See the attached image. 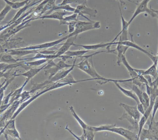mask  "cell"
Wrapping results in <instances>:
<instances>
[{
  "mask_svg": "<svg viewBox=\"0 0 158 140\" xmlns=\"http://www.w3.org/2000/svg\"><path fill=\"white\" fill-rule=\"evenodd\" d=\"M102 52L103 51L96 52L91 55L83 56L82 58H84V59L81 61L77 65H76V67L85 73L94 80L103 81L105 82V83L109 82H112V80H110L104 78L98 74L94 68L92 60V57L91 56Z\"/></svg>",
  "mask_w": 158,
  "mask_h": 140,
  "instance_id": "cell-1",
  "label": "cell"
},
{
  "mask_svg": "<svg viewBox=\"0 0 158 140\" xmlns=\"http://www.w3.org/2000/svg\"><path fill=\"white\" fill-rule=\"evenodd\" d=\"M76 59L74 61L73 66L71 68H69L68 70H64V69H63L58 72L54 76H52L51 78H48V80H46L40 84H35L33 85L31 91H30V93L32 94V93H35L36 91L40 90V89H44L48 86L51 85L54 83L59 82L60 80L65 78L73 70L75 67H76Z\"/></svg>",
  "mask_w": 158,
  "mask_h": 140,
  "instance_id": "cell-2",
  "label": "cell"
},
{
  "mask_svg": "<svg viewBox=\"0 0 158 140\" xmlns=\"http://www.w3.org/2000/svg\"><path fill=\"white\" fill-rule=\"evenodd\" d=\"M65 62L61 59L59 62L55 63L53 60H49L46 64L43 70H45L46 74L49 75V78H51L61 70L71 68L73 66V65L67 64Z\"/></svg>",
  "mask_w": 158,
  "mask_h": 140,
  "instance_id": "cell-3",
  "label": "cell"
},
{
  "mask_svg": "<svg viewBox=\"0 0 158 140\" xmlns=\"http://www.w3.org/2000/svg\"><path fill=\"white\" fill-rule=\"evenodd\" d=\"M100 22H83L78 21L75 26L74 32L72 33L73 36L78 35L79 34L86 31L100 28Z\"/></svg>",
  "mask_w": 158,
  "mask_h": 140,
  "instance_id": "cell-4",
  "label": "cell"
},
{
  "mask_svg": "<svg viewBox=\"0 0 158 140\" xmlns=\"http://www.w3.org/2000/svg\"><path fill=\"white\" fill-rule=\"evenodd\" d=\"M151 0H142V1L140 2L138 5L135 13L133 14V16L131 17L129 22H128V24L129 25L131 24L134 19L140 14L142 13L147 12L153 18L157 17V14L154 12L153 10L151 9H149L148 7V4L150 2Z\"/></svg>",
  "mask_w": 158,
  "mask_h": 140,
  "instance_id": "cell-5",
  "label": "cell"
},
{
  "mask_svg": "<svg viewBox=\"0 0 158 140\" xmlns=\"http://www.w3.org/2000/svg\"><path fill=\"white\" fill-rule=\"evenodd\" d=\"M72 36H73V35L72 34H70L66 36L59 40H55L52 42H47V43H43V44H40V45H36V46H30L26 47L23 48L16 49L15 50H37L43 49H48L58 46L60 43L64 40H66L68 38Z\"/></svg>",
  "mask_w": 158,
  "mask_h": 140,
  "instance_id": "cell-6",
  "label": "cell"
},
{
  "mask_svg": "<svg viewBox=\"0 0 158 140\" xmlns=\"http://www.w3.org/2000/svg\"><path fill=\"white\" fill-rule=\"evenodd\" d=\"M119 134L128 140H138V133L122 127H116V125L106 130Z\"/></svg>",
  "mask_w": 158,
  "mask_h": 140,
  "instance_id": "cell-7",
  "label": "cell"
},
{
  "mask_svg": "<svg viewBox=\"0 0 158 140\" xmlns=\"http://www.w3.org/2000/svg\"><path fill=\"white\" fill-rule=\"evenodd\" d=\"M113 46L117 45V44H121V45H124V46H127L128 47L133 48L141 52H143L144 54L147 55L153 61V63H156L157 64V61H158V57L157 56H154L152 54H151L150 53L145 50L144 49L142 48L141 47L139 46L138 45H137L136 44L132 41H129V40H126V41H118V42H114L113 41Z\"/></svg>",
  "mask_w": 158,
  "mask_h": 140,
  "instance_id": "cell-8",
  "label": "cell"
},
{
  "mask_svg": "<svg viewBox=\"0 0 158 140\" xmlns=\"http://www.w3.org/2000/svg\"><path fill=\"white\" fill-rule=\"evenodd\" d=\"M132 90L135 92L139 100V102L143 105L145 110L149 106L150 104L149 95L146 92L142 91L140 88L138 87L136 85H133Z\"/></svg>",
  "mask_w": 158,
  "mask_h": 140,
  "instance_id": "cell-9",
  "label": "cell"
},
{
  "mask_svg": "<svg viewBox=\"0 0 158 140\" xmlns=\"http://www.w3.org/2000/svg\"><path fill=\"white\" fill-rule=\"evenodd\" d=\"M74 13H77L79 15L84 18H85L88 20L89 22H91V20L85 16V14L89 15L90 17H96L98 11L97 10H93L90 9L85 5H78L75 9Z\"/></svg>",
  "mask_w": 158,
  "mask_h": 140,
  "instance_id": "cell-10",
  "label": "cell"
},
{
  "mask_svg": "<svg viewBox=\"0 0 158 140\" xmlns=\"http://www.w3.org/2000/svg\"><path fill=\"white\" fill-rule=\"evenodd\" d=\"M154 101V99H151V100H150V104L149 106L145 110V113H144L143 115H142V117L140 118V119L139 121V130L138 132V140H139V136H140L141 131L143 130L144 125L146 124L147 122L148 121L149 117L151 113L152 110V108H153Z\"/></svg>",
  "mask_w": 158,
  "mask_h": 140,
  "instance_id": "cell-11",
  "label": "cell"
},
{
  "mask_svg": "<svg viewBox=\"0 0 158 140\" xmlns=\"http://www.w3.org/2000/svg\"><path fill=\"white\" fill-rule=\"evenodd\" d=\"M77 35L73 36L68 38L66 40V41L64 44H61L62 46L58 50L55 54V58H60L61 56L64 55V54L69 50V49L72 46L74 45V41L76 40Z\"/></svg>",
  "mask_w": 158,
  "mask_h": 140,
  "instance_id": "cell-12",
  "label": "cell"
},
{
  "mask_svg": "<svg viewBox=\"0 0 158 140\" xmlns=\"http://www.w3.org/2000/svg\"><path fill=\"white\" fill-rule=\"evenodd\" d=\"M119 10H120V14H121V20H122V31L116 36L114 39L112 41H115V40L118 38V37L120 36L119 41H123L128 40L127 34H128V29L130 25L128 22L125 20L122 14V11L119 4Z\"/></svg>",
  "mask_w": 158,
  "mask_h": 140,
  "instance_id": "cell-13",
  "label": "cell"
},
{
  "mask_svg": "<svg viewBox=\"0 0 158 140\" xmlns=\"http://www.w3.org/2000/svg\"><path fill=\"white\" fill-rule=\"evenodd\" d=\"M119 106L122 107L125 110V112L128 114L129 116L134 118L136 120H139L141 114L139 113L138 110L137 106H131L127 105L124 103H120Z\"/></svg>",
  "mask_w": 158,
  "mask_h": 140,
  "instance_id": "cell-14",
  "label": "cell"
},
{
  "mask_svg": "<svg viewBox=\"0 0 158 140\" xmlns=\"http://www.w3.org/2000/svg\"><path fill=\"white\" fill-rule=\"evenodd\" d=\"M73 12L63 10L62 11H58L53 12V13L50 14L48 15H44L40 16L38 18L35 19V20L38 19H54V20H59L60 22L64 20V16L66 15H71L73 14Z\"/></svg>",
  "mask_w": 158,
  "mask_h": 140,
  "instance_id": "cell-15",
  "label": "cell"
},
{
  "mask_svg": "<svg viewBox=\"0 0 158 140\" xmlns=\"http://www.w3.org/2000/svg\"><path fill=\"white\" fill-rule=\"evenodd\" d=\"M90 50H78L75 51H71L68 50L65 52L64 55L61 56L60 58H61L64 61L68 59V58H82L86 53L89 52Z\"/></svg>",
  "mask_w": 158,
  "mask_h": 140,
  "instance_id": "cell-16",
  "label": "cell"
},
{
  "mask_svg": "<svg viewBox=\"0 0 158 140\" xmlns=\"http://www.w3.org/2000/svg\"><path fill=\"white\" fill-rule=\"evenodd\" d=\"M138 75H151L154 78H156L157 75V64L153 63V65H152L150 68L147 70H140L134 69Z\"/></svg>",
  "mask_w": 158,
  "mask_h": 140,
  "instance_id": "cell-17",
  "label": "cell"
},
{
  "mask_svg": "<svg viewBox=\"0 0 158 140\" xmlns=\"http://www.w3.org/2000/svg\"><path fill=\"white\" fill-rule=\"evenodd\" d=\"M112 82L114 83V84L117 86V88H118L127 97L130 98L134 99V100L136 102L137 104L140 103L138 98L137 96L136 95V94H135V92H134L133 90H127V89H125L123 87H122V86H121L118 83V80H112Z\"/></svg>",
  "mask_w": 158,
  "mask_h": 140,
  "instance_id": "cell-18",
  "label": "cell"
},
{
  "mask_svg": "<svg viewBox=\"0 0 158 140\" xmlns=\"http://www.w3.org/2000/svg\"><path fill=\"white\" fill-rule=\"evenodd\" d=\"M113 46V41L110 43H100V44H95V45H80L74 44V46L81 47L86 50H90V51L92 50H97L99 49L104 48L107 47L108 46Z\"/></svg>",
  "mask_w": 158,
  "mask_h": 140,
  "instance_id": "cell-19",
  "label": "cell"
},
{
  "mask_svg": "<svg viewBox=\"0 0 158 140\" xmlns=\"http://www.w3.org/2000/svg\"><path fill=\"white\" fill-rule=\"evenodd\" d=\"M45 66H46V64L40 68H32L23 73L15 74V76H24V77H27V81L29 82L34 76L37 74L40 71L43 70Z\"/></svg>",
  "mask_w": 158,
  "mask_h": 140,
  "instance_id": "cell-20",
  "label": "cell"
},
{
  "mask_svg": "<svg viewBox=\"0 0 158 140\" xmlns=\"http://www.w3.org/2000/svg\"><path fill=\"white\" fill-rule=\"evenodd\" d=\"M43 1H44V0H39V1L34 2L32 3H30V2H29V3L27 4L24 7H23L22 9H20L19 11L17 12V13L16 14H15V16L14 17V18L12 19L11 21H10V22L8 23V24H10L14 22L15 21H17L19 18L21 17V15L23 14V13L25 11H26L27 9L33 7L34 5H36V4H40V3L42 2Z\"/></svg>",
  "mask_w": 158,
  "mask_h": 140,
  "instance_id": "cell-21",
  "label": "cell"
},
{
  "mask_svg": "<svg viewBox=\"0 0 158 140\" xmlns=\"http://www.w3.org/2000/svg\"><path fill=\"white\" fill-rule=\"evenodd\" d=\"M122 62L125 66L127 69L128 73H129V74H130V76L131 77V78L133 79V81L135 80V79H138L139 75H138V74L136 72L134 68H132L130 66V64L128 63V62L126 58L125 55H123L122 57Z\"/></svg>",
  "mask_w": 158,
  "mask_h": 140,
  "instance_id": "cell-22",
  "label": "cell"
},
{
  "mask_svg": "<svg viewBox=\"0 0 158 140\" xmlns=\"http://www.w3.org/2000/svg\"><path fill=\"white\" fill-rule=\"evenodd\" d=\"M116 49L115 50L117 52V63L118 65H121V63L122 62V58L123 55H125L127 50L129 48L127 46H124L121 44H117L116 45Z\"/></svg>",
  "mask_w": 158,
  "mask_h": 140,
  "instance_id": "cell-23",
  "label": "cell"
},
{
  "mask_svg": "<svg viewBox=\"0 0 158 140\" xmlns=\"http://www.w3.org/2000/svg\"><path fill=\"white\" fill-rule=\"evenodd\" d=\"M3 1L6 2V4L10 6L11 9H14V10L21 9L24 7L31 1V0H25L23 2H13L12 1H10L9 0H3Z\"/></svg>",
  "mask_w": 158,
  "mask_h": 140,
  "instance_id": "cell-24",
  "label": "cell"
},
{
  "mask_svg": "<svg viewBox=\"0 0 158 140\" xmlns=\"http://www.w3.org/2000/svg\"><path fill=\"white\" fill-rule=\"evenodd\" d=\"M42 59H46L48 60L55 59V54L54 55H46L42 54L39 52L36 54L35 57L32 58H27L22 59H18V61L23 60H32Z\"/></svg>",
  "mask_w": 158,
  "mask_h": 140,
  "instance_id": "cell-25",
  "label": "cell"
},
{
  "mask_svg": "<svg viewBox=\"0 0 158 140\" xmlns=\"http://www.w3.org/2000/svg\"><path fill=\"white\" fill-rule=\"evenodd\" d=\"M124 119H126L128 121H129V122H130V123H131V125H132V128L135 129V130H138V132L139 121L135 120L134 118H133L132 117H131V116H129V115H128V114H127V113L126 112H124V113L123 114V115H122V117H120V118H119V119L122 120Z\"/></svg>",
  "mask_w": 158,
  "mask_h": 140,
  "instance_id": "cell-26",
  "label": "cell"
},
{
  "mask_svg": "<svg viewBox=\"0 0 158 140\" xmlns=\"http://www.w3.org/2000/svg\"><path fill=\"white\" fill-rule=\"evenodd\" d=\"M69 110H70V111H71L73 117L75 118L77 121L78 122V124L80 125V127L83 129V130H85V129L88 127L89 125H88L87 123H86L85 122L78 116V115H77V113H76L75 110L74 109L73 107V106H71L69 107Z\"/></svg>",
  "mask_w": 158,
  "mask_h": 140,
  "instance_id": "cell-27",
  "label": "cell"
},
{
  "mask_svg": "<svg viewBox=\"0 0 158 140\" xmlns=\"http://www.w3.org/2000/svg\"><path fill=\"white\" fill-rule=\"evenodd\" d=\"M60 10L67 11L71 12L74 13L75 11V8H73L72 6H71L70 4H66V5H56L50 12L46 14L45 15H48V14H50L52 11Z\"/></svg>",
  "mask_w": 158,
  "mask_h": 140,
  "instance_id": "cell-28",
  "label": "cell"
},
{
  "mask_svg": "<svg viewBox=\"0 0 158 140\" xmlns=\"http://www.w3.org/2000/svg\"><path fill=\"white\" fill-rule=\"evenodd\" d=\"M95 133L92 126L89 125L88 127L83 130V134L85 135V140H93L95 137Z\"/></svg>",
  "mask_w": 158,
  "mask_h": 140,
  "instance_id": "cell-29",
  "label": "cell"
},
{
  "mask_svg": "<svg viewBox=\"0 0 158 140\" xmlns=\"http://www.w3.org/2000/svg\"><path fill=\"white\" fill-rule=\"evenodd\" d=\"M49 60L46 59H42L38 60L35 61L24 62V64L27 67H37L48 62Z\"/></svg>",
  "mask_w": 158,
  "mask_h": 140,
  "instance_id": "cell-30",
  "label": "cell"
},
{
  "mask_svg": "<svg viewBox=\"0 0 158 140\" xmlns=\"http://www.w3.org/2000/svg\"><path fill=\"white\" fill-rule=\"evenodd\" d=\"M17 62H18V59H15L14 58L12 55L10 54L3 55L0 58V62H3V63L12 64V63H17Z\"/></svg>",
  "mask_w": 158,
  "mask_h": 140,
  "instance_id": "cell-31",
  "label": "cell"
},
{
  "mask_svg": "<svg viewBox=\"0 0 158 140\" xmlns=\"http://www.w3.org/2000/svg\"><path fill=\"white\" fill-rule=\"evenodd\" d=\"M73 3L78 4V5H87V0H63L61 3L58 5H64Z\"/></svg>",
  "mask_w": 158,
  "mask_h": 140,
  "instance_id": "cell-32",
  "label": "cell"
},
{
  "mask_svg": "<svg viewBox=\"0 0 158 140\" xmlns=\"http://www.w3.org/2000/svg\"><path fill=\"white\" fill-rule=\"evenodd\" d=\"M78 14L77 13L73 14L67 16H64V20L60 22V25H63V23L65 22H73V21H78L77 17Z\"/></svg>",
  "mask_w": 158,
  "mask_h": 140,
  "instance_id": "cell-33",
  "label": "cell"
},
{
  "mask_svg": "<svg viewBox=\"0 0 158 140\" xmlns=\"http://www.w3.org/2000/svg\"><path fill=\"white\" fill-rule=\"evenodd\" d=\"M158 109V95L155 98V100L154 101V104H153V108H152V115L151 117V124L149 125V127L152 125V122L154 119V117H155V114Z\"/></svg>",
  "mask_w": 158,
  "mask_h": 140,
  "instance_id": "cell-34",
  "label": "cell"
},
{
  "mask_svg": "<svg viewBox=\"0 0 158 140\" xmlns=\"http://www.w3.org/2000/svg\"><path fill=\"white\" fill-rule=\"evenodd\" d=\"M11 9V8L10 6L6 4L5 8L0 12V22L4 20L6 15L10 12Z\"/></svg>",
  "mask_w": 158,
  "mask_h": 140,
  "instance_id": "cell-35",
  "label": "cell"
},
{
  "mask_svg": "<svg viewBox=\"0 0 158 140\" xmlns=\"http://www.w3.org/2000/svg\"><path fill=\"white\" fill-rule=\"evenodd\" d=\"M77 21H73V22H65L64 23L63 25H67L68 26V33L72 34L74 32L75 29Z\"/></svg>",
  "mask_w": 158,
  "mask_h": 140,
  "instance_id": "cell-36",
  "label": "cell"
},
{
  "mask_svg": "<svg viewBox=\"0 0 158 140\" xmlns=\"http://www.w3.org/2000/svg\"><path fill=\"white\" fill-rule=\"evenodd\" d=\"M65 130H67L68 132H69L70 133V134H72L73 136H74V137H75V138H76L77 139V140H85V135H84V134H82V135H81V136H77V135L75 134L71 130H70L69 128H68V126H66V127H65Z\"/></svg>",
  "mask_w": 158,
  "mask_h": 140,
  "instance_id": "cell-37",
  "label": "cell"
},
{
  "mask_svg": "<svg viewBox=\"0 0 158 140\" xmlns=\"http://www.w3.org/2000/svg\"><path fill=\"white\" fill-rule=\"evenodd\" d=\"M137 108L138 110L139 111V113L141 114V115H143L145 113V110L144 109V106H143V105L141 103H139L137 105Z\"/></svg>",
  "mask_w": 158,
  "mask_h": 140,
  "instance_id": "cell-38",
  "label": "cell"
},
{
  "mask_svg": "<svg viewBox=\"0 0 158 140\" xmlns=\"http://www.w3.org/2000/svg\"><path fill=\"white\" fill-rule=\"evenodd\" d=\"M13 92H11L10 94H9L7 97H5V99H4V100L3 101V105H6V104H9L10 98L11 97H12V95Z\"/></svg>",
  "mask_w": 158,
  "mask_h": 140,
  "instance_id": "cell-39",
  "label": "cell"
},
{
  "mask_svg": "<svg viewBox=\"0 0 158 140\" xmlns=\"http://www.w3.org/2000/svg\"><path fill=\"white\" fill-rule=\"evenodd\" d=\"M117 1H118V0H117ZM127 1L129 2H132V3H135V2H134L131 1H130V0H127Z\"/></svg>",
  "mask_w": 158,
  "mask_h": 140,
  "instance_id": "cell-40",
  "label": "cell"
},
{
  "mask_svg": "<svg viewBox=\"0 0 158 140\" xmlns=\"http://www.w3.org/2000/svg\"><path fill=\"white\" fill-rule=\"evenodd\" d=\"M157 57H158V61H157V71H158V55Z\"/></svg>",
  "mask_w": 158,
  "mask_h": 140,
  "instance_id": "cell-41",
  "label": "cell"
},
{
  "mask_svg": "<svg viewBox=\"0 0 158 140\" xmlns=\"http://www.w3.org/2000/svg\"><path fill=\"white\" fill-rule=\"evenodd\" d=\"M155 124H156V126H158V121H157V122H156V123H155Z\"/></svg>",
  "mask_w": 158,
  "mask_h": 140,
  "instance_id": "cell-42",
  "label": "cell"
},
{
  "mask_svg": "<svg viewBox=\"0 0 158 140\" xmlns=\"http://www.w3.org/2000/svg\"><path fill=\"white\" fill-rule=\"evenodd\" d=\"M16 1H17V0H14L12 2H17ZM18 1H19V0H18Z\"/></svg>",
  "mask_w": 158,
  "mask_h": 140,
  "instance_id": "cell-43",
  "label": "cell"
}]
</instances>
